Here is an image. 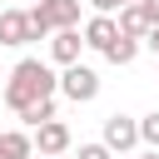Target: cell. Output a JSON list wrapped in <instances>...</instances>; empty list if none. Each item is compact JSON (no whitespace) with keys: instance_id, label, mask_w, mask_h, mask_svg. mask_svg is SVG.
<instances>
[{"instance_id":"6da1fadb","label":"cell","mask_w":159,"mask_h":159,"mask_svg":"<svg viewBox=\"0 0 159 159\" xmlns=\"http://www.w3.org/2000/svg\"><path fill=\"white\" fill-rule=\"evenodd\" d=\"M60 89V75L45 65V60H20L15 70H10V80H5V104L20 114L25 104H35V99H50Z\"/></svg>"},{"instance_id":"7a4b0ae2","label":"cell","mask_w":159,"mask_h":159,"mask_svg":"<svg viewBox=\"0 0 159 159\" xmlns=\"http://www.w3.org/2000/svg\"><path fill=\"white\" fill-rule=\"evenodd\" d=\"M80 25V0H35L30 5V35L45 40L55 30H75Z\"/></svg>"},{"instance_id":"3957f363","label":"cell","mask_w":159,"mask_h":159,"mask_svg":"<svg viewBox=\"0 0 159 159\" xmlns=\"http://www.w3.org/2000/svg\"><path fill=\"white\" fill-rule=\"evenodd\" d=\"M60 94L75 99V104H89V99L99 94V75H94L89 65H65V75H60Z\"/></svg>"},{"instance_id":"277c9868","label":"cell","mask_w":159,"mask_h":159,"mask_svg":"<svg viewBox=\"0 0 159 159\" xmlns=\"http://www.w3.org/2000/svg\"><path fill=\"white\" fill-rule=\"evenodd\" d=\"M104 144H109V154H129V149L139 144V119L109 114V119H104Z\"/></svg>"},{"instance_id":"5b68a950","label":"cell","mask_w":159,"mask_h":159,"mask_svg":"<svg viewBox=\"0 0 159 159\" xmlns=\"http://www.w3.org/2000/svg\"><path fill=\"white\" fill-rule=\"evenodd\" d=\"M35 35H30V10H20V5H10V10H0V45H30Z\"/></svg>"},{"instance_id":"8992f818","label":"cell","mask_w":159,"mask_h":159,"mask_svg":"<svg viewBox=\"0 0 159 159\" xmlns=\"http://www.w3.org/2000/svg\"><path fill=\"white\" fill-rule=\"evenodd\" d=\"M80 50H84L80 30H55V40H50V60L55 65H80Z\"/></svg>"},{"instance_id":"52a82bcc","label":"cell","mask_w":159,"mask_h":159,"mask_svg":"<svg viewBox=\"0 0 159 159\" xmlns=\"http://www.w3.org/2000/svg\"><path fill=\"white\" fill-rule=\"evenodd\" d=\"M30 139H35V149H40V154H65V149H70V124L50 119V124H40Z\"/></svg>"},{"instance_id":"ba28073f","label":"cell","mask_w":159,"mask_h":159,"mask_svg":"<svg viewBox=\"0 0 159 159\" xmlns=\"http://www.w3.org/2000/svg\"><path fill=\"white\" fill-rule=\"evenodd\" d=\"M119 40V20L114 15H94L89 25H84V45H94V50H109Z\"/></svg>"},{"instance_id":"9c48e42d","label":"cell","mask_w":159,"mask_h":159,"mask_svg":"<svg viewBox=\"0 0 159 159\" xmlns=\"http://www.w3.org/2000/svg\"><path fill=\"white\" fill-rule=\"evenodd\" d=\"M119 35H129V40H144V35H149L144 5H119Z\"/></svg>"},{"instance_id":"30bf717a","label":"cell","mask_w":159,"mask_h":159,"mask_svg":"<svg viewBox=\"0 0 159 159\" xmlns=\"http://www.w3.org/2000/svg\"><path fill=\"white\" fill-rule=\"evenodd\" d=\"M50 119H55V94H50V99H35V104L20 109V124H30V129H40V124H50Z\"/></svg>"},{"instance_id":"8fae6325","label":"cell","mask_w":159,"mask_h":159,"mask_svg":"<svg viewBox=\"0 0 159 159\" xmlns=\"http://www.w3.org/2000/svg\"><path fill=\"white\" fill-rule=\"evenodd\" d=\"M134 55H139V40H129V35H119V40L104 50V60H109V65H134Z\"/></svg>"},{"instance_id":"7c38bea8","label":"cell","mask_w":159,"mask_h":159,"mask_svg":"<svg viewBox=\"0 0 159 159\" xmlns=\"http://www.w3.org/2000/svg\"><path fill=\"white\" fill-rule=\"evenodd\" d=\"M139 144H149V149H159V109L139 119Z\"/></svg>"},{"instance_id":"4fadbf2b","label":"cell","mask_w":159,"mask_h":159,"mask_svg":"<svg viewBox=\"0 0 159 159\" xmlns=\"http://www.w3.org/2000/svg\"><path fill=\"white\" fill-rule=\"evenodd\" d=\"M75 159H109V144H104V139H99V144H80Z\"/></svg>"},{"instance_id":"5bb4252c","label":"cell","mask_w":159,"mask_h":159,"mask_svg":"<svg viewBox=\"0 0 159 159\" xmlns=\"http://www.w3.org/2000/svg\"><path fill=\"white\" fill-rule=\"evenodd\" d=\"M89 5H94V15H114V10L124 5V0H89Z\"/></svg>"},{"instance_id":"9a60e30c","label":"cell","mask_w":159,"mask_h":159,"mask_svg":"<svg viewBox=\"0 0 159 159\" xmlns=\"http://www.w3.org/2000/svg\"><path fill=\"white\" fill-rule=\"evenodd\" d=\"M144 5V15H149V25H159V0H139Z\"/></svg>"},{"instance_id":"2e32d148","label":"cell","mask_w":159,"mask_h":159,"mask_svg":"<svg viewBox=\"0 0 159 159\" xmlns=\"http://www.w3.org/2000/svg\"><path fill=\"white\" fill-rule=\"evenodd\" d=\"M144 45L154 50V60H159V25H149V35H144Z\"/></svg>"},{"instance_id":"e0dca14e","label":"cell","mask_w":159,"mask_h":159,"mask_svg":"<svg viewBox=\"0 0 159 159\" xmlns=\"http://www.w3.org/2000/svg\"><path fill=\"white\" fill-rule=\"evenodd\" d=\"M139 159H159V149H149V154H139Z\"/></svg>"},{"instance_id":"ac0fdd59","label":"cell","mask_w":159,"mask_h":159,"mask_svg":"<svg viewBox=\"0 0 159 159\" xmlns=\"http://www.w3.org/2000/svg\"><path fill=\"white\" fill-rule=\"evenodd\" d=\"M40 159H65V154H40Z\"/></svg>"},{"instance_id":"d6986e66","label":"cell","mask_w":159,"mask_h":159,"mask_svg":"<svg viewBox=\"0 0 159 159\" xmlns=\"http://www.w3.org/2000/svg\"><path fill=\"white\" fill-rule=\"evenodd\" d=\"M0 159H10V154H5V144H0Z\"/></svg>"},{"instance_id":"ffe728a7","label":"cell","mask_w":159,"mask_h":159,"mask_svg":"<svg viewBox=\"0 0 159 159\" xmlns=\"http://www.w3.org/2000/svg\"><path fill=\"white\" fill-rule=\"evenodd\" d=\"M124 5H139V0H124Z\"/></svg>"}]
</instances>
